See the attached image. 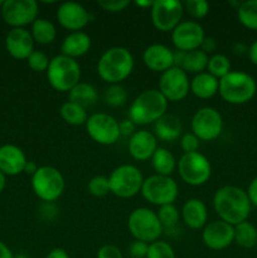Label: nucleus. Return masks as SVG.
<instances>
[{
  "mask_svg": "<svg viewBox=\"0 0 257 258\" xmlns=\"http://www.w3.org/2000/svg\"><path fill=\"white\" fill-rule=\"evenodd\" d=\"M251 202L242 188L224 185L214 193L213 208L219 219L231 226L246 222L251 213Z\"/></svg>",
  "mask_w": 257,
  "mask_h": 258,
  "instance_id": "obj_1",
  "label": "nucleus"
},
{
  "mask_svg": "<svg viewBox=\"0 0 257 258\" xmlns=\"http://www.w3.org/2000/svg\"><path fill=\"white\" fill-rule=\"evenodd\" d=\"M134 57L125 47H111L102 53L97 63V73L108 85H120L134 71Z\"/></svg>",
  "mask_w": 257,
  "mask_h": 258,
  "instance_id": "obj_2",
  "label": "nucleus"
},
{
  "mask_svg": "<svg viewBox=\"0 0 257 258\" xmlns=\"http://www.w3.org/2000/svg\"><path fill=\"white\" fill-rule=\"evenodd\" d=\"M168 101L159 90H145L131 102L128 108V120L136 126L155 123L166 113Z\"/></svg>",
  "mask_w": 257,
  "mask_h": 258,
  "instance_id": "obj_3",
  "label": "nucleus"
},
{
  "mask_svg": "<svg viewBox=\"0 0 257 258\" xmlns=\"http://www.w3.org/2000/svg\"><path fill=\"white\" fill-rule=\"evenodd\" d=\"M257 85L254 78L246 72L231 71L226 77L219 80L218 93L231 105H244L254 97Z\"/></svg>",
  "mask_w": 257,
  "mask_h": 258,
  "instance_id": "obj_4",
  "label": "nucleus"
},
{
  "mask_svg": "<svg viewBox=\"0 0 257 258\" xmlns=\"http://www.w3.org/2000/svg\"><path fill=\"white\" fill-rule=\"evenodd\" d=\"M48 83L58 92H70L81 80V66L77 59L58 54L53 57L47 70Z\"/></svg>",
  "mask_w": 257,
  "mask_h": 258,
  "instance_id": "obj_5",
  "label": "nucleus"
},
{
  "mask_svg": "<svg viewBox=\"0 0 257 258\" xmlns=\"http://www.w3.org/2000/svg\"><path fill=\"white\" fill-rule=\"evenodd\" d=\"M65 188V176L54 166H39L32 175L33 191L44 203H53L59 199Z\"/></svg>",
  "mask_w": 257,
  "mask_h": 258,
  "instance_id": "obj_6",
  "label": "nucleus"
},
{
  "mask_svg": "<svg viewBox=\"0 0 257 258\" xmlns=\"http://www.w3.org/2000/svg\"><path fill=\"white\" fill-rule=\"evenodd\" d=\"M127 228L136 241L149 244L158 241L164 229L156 212L145 207L136 208L131 212L127 219Z\"/></svg>",
  "mask_w": 257,
  "mask_h": 258,
  "instance_id": "obj_7",
  "label": "nucleus"
},
{
  "mask_svg": "<svg viewBox=\"0 0 257 258\" xmlns=\"http://www.w3.org/2000/svg\"><path fill=\"white\" fill-rule=\"evenodd\" d=\"M108 181H110V190L113 196L127 199L140 193L144 176L135 165L123 164L111 171Z\"/></svg>",
  "mask_w": 257,
  "mask_h": 258,
  "instance_id": "obj_8",
  "label": "nucleus"
},
{
  "mask_svg": "<svg viewBox=\"0 0 257 258\" xmlns=\"http://www.w3.org/2000/svg\"><path fill=\"white\" fill-rule=\"evenodd\" d=\"M141 194L151 204L161 207L174 204L179 194V186L171 176L150 175L144 179Z\"/></svg>",
  "mask_w": 257,
  "mask_h": 258,
  "instance_id": "obj_9",
  "label": "nucleus"
},
{
  "mask_svg": "<svg viewBox=\"0 0 257 258\" xmlns=\"http://www.w3.org/2000/svg\"><path fill=\"white\" fill-rule=\"evenodd\" d=\"M178 171L184 183L191 186H201L211 178L212 165L206 155L197 151L183 154L178 161Z\"/></svg>",
  "mask_w": 257,
  "mask_h": 258,
  "instance_id": "obj_10",
  "label": "nucleus"
},
{
  "mask_svg": "<svg viewBox=\"0 0 257 258\" xmlns=\"http://www.w3.org/2000/svg\"><path fill=\"white\" fill-rule=\"evenodd\" d=\"M86 130L88 136L100 145H113L121 138L118 121L108 113L98 112L88 116Z\"/></svg>",
  "mask_w": 257,
  "mask_h": 258,
  "instance_id": "obj_11",
  "label": "nucleus"
},
{
  "mask_svg": "<svg viewBox=\"0 0 257 258\" xmlns=\"http://www.w3.org/2000/svg\"><path fill=\"white\" fill-rule=\"evenodd\" d=\"M3 20L13 28H24L38 19L39 7L35 0H4L0 8Z\"/></svg>",
  "mask_w": 257,
  "mask_h": 258,
  "instance_id": "obj_12",
  "label": "nucleus"
},
{
  "mask_svg": "<svg viewBox=\"0 0 257 258\" xmlns=\"http://www.w3.org/2000/svg\"><path fill=\"white\" fill-rule=\"evenodd\" d=\"M223 130V117L213 107H202L191 118V133L201 141H213Z\"/></svg>",
  "mask_w": 257,
  "mask_h": 258,
  "instance_id": "obj_13",
  "label": "nucleus"
},
{
  "mask_svg": "<svg viewBox=\"0 0 257 258\" xmlns=\"http://www.w3.org/2000/svg\"><path fill=\"white\" fill-rule=\"evenodd\" d=\"M184 8L178 0H156L150 8L153 25L159 32H173L181 22Z\"/></svg>",
  "mask_w": 257,
  "mask_h": 258,
  "instance_id": "obj_14",
  "label": "nucleus"
},
{
  "mask_svg": "<svg viewBox=\"0 0 257 258\" xmlns=\"http://www.w3.org/2000/svg\"><path fill=\"white\" fill-rule=\"evenodd\" d=\"M159 91L168 102H179L184 100L190 91L188 73L178 67H171L165 71L161 73L159 80Z\"/></svg>",
  "mask_w": 257,
  "mask_h": 258,
  "instance_id": "obj_15",
  "label": "nucleus"
},
{
  "mask_svg": "<svg viewBox=\"0 0 257 258\" xmlns=\"http://www.w3.org/2000/svg\"><path fill=\"white\" fill-rule=\"evenodd\" d=\"M204 29L196 20H185L176 25L175 29L171 32V40L175 49L183 52H190L201 48L203 42Z\"/></svg>",
  "mask_w": 257,
  "mask_h": 258,
  "instance_id": "obj_16",
  "label": "nucleus"
},
{
  "mask_svg": "<svg viewBox=\"0 0 257 258\" xmlns=\"http://www.w3.org/2000/svg\"><path fill=\"white\" fill-rule=\"evenodd\" d=\"M202 239L209 249L221 251L234 242V227L221 219L207 223L202 232Z\"/></svg>",
  "mask_w": 257,
  "mask_h": 258,
  "instance_id": "obj_17",
  "label": "nucleus"
},
{
  "mask_svg": "<svg viewBox=\"0 0 257 258\" xmlns=\"http://www.w3.org/2000/svg\"><path fill=\"white\" fill-rule=\"evenodd\" d=\"M57 20L65 29L72 32H82L90 23V13L80 3L66 2L58 7Z\"/></svg>",
  "mask_w": 257,
  "mask_h": 258,
  "instance_id": "obj_18",
  "label": "nucleus"
},
{
  "mask_svg": "<svg viewBox=\"0 0 257 258\" xmlns=\"http://www.w3.org/2000/svg\"><path fill=\"white\" fill-rule=\"evenodd\" d=\"M5 48L15 59H28L34 52V39L30 30L25 28H12L5 38Z\"/></svg>",
  "mask_w": 257,
  "mask_h": 258,
  "instance_id": "obj_19",
  "label": "nucleus"
},
{
  "mask_svg": "<svg viewBox=\"0 0 257 258\" xmlns=\"http://www.w3.org/2000/svg\"><path fill=\"white\" fill-rule=\"evenodd\" d=\"M158 149V139L148 130L136 131L128 140V153L135 160L146 161Z\"/></svg>",
  "mask_w": 257,
  "mask_h": 258,
  "instance_id": "obj_20",
  "label": "nucleus"
},
{
  "mask_svg": "<svg viewBox=\"0 0 257 258\" xmlns=\"http://www.w3.org/2000/svg\"><path fill=\"white\" fill-rule=\"evenodd\" d=\"M28 159L24 151L17 145L5 144L0 146V170L9 176L24 173Z\"/></svg>",
  "mask_w": 257,
  "mask_h": 258,
  "instance_id": "obj_21",
  "label": "nucleus"
},
{
  "mask_svg": "<svg viewBox=\"0 0 257 258\" xmlns=\"http://www.w3.org/2000/svg\"><path fill=\"white\" fill-rule=\"evenodd\" d=\"M143 62L153 72L164 73L174 67L173 50L164 44H151L144 50Z\"/></svg>",
  "mask_w": 257,
  "mask_h": 258,
  "instance_id": "obj_22",
  "label": "nucleus"
},
{
  "mask_svg": "<svg viewBox=\"0 0 257 258\" xmlns=\"http://www.w3.org/2000/svg\"><path fill=\"white\" fill-rule=\"evenodd\" d=\"M181 218L189 228L202 229L208 221V209L201 199H188L181 208Z\"/></svg>",
  "mask_w": 257,
  "mask_h": 258,
  "instance_id": "obj_23",
  "label": "nucleus"
},
{
  "mask_svg": "<svg viewBox=\"0 0 257 258\" xmlns=\"http://www.w3.org/2000/svg\"><path fill=\"white\" fill-rule=\"evenodd\" d=\"M91 37L85 32H72L63 39L60 44V54L66 57L77 58L87 54L88 50L91 49Z\"/></svg>",
  "mask_w": 257,
  "mask_h": 258,
  "instance_id": "obj_24",
  "label": "nucleus"
},
{
  "mask_svg": "<svg viewBox=\"0 0 257 258\" xmlns=\"http://www.w3.org/2000/svg\"><path fill=\"white\" fill-rule=\"evenodd\" d=\"M183 125L178 116L165 113L154 123V135L156 139L166 143L178 140L181 136Z\"/></svg>",
  "mask_w": 257,
  "mask_h": 258,
  "instance_id": "obj_25",
  "label": "nucleus"
},
{
  "mask_svg": "<svg viewBox=\"0 0 257 258\" xmlns=\"http://www.w3.org/2000/svg\"><path fill=\"white\" fill-rule=\"evenodd\" d=\"M219 80L209 75L208 72H202L196 75L190 81V92L196 97L202 100H208L218 93Z\"/></svg>",
  "mask_w": 257,
  "mask_h": 258,
  "instance_id": "obj_26",
  "label": "nucleus"
},
{
  "mask_svg": "<svg viewBox=\"0 0 257 258\" xmlns=\"http://www.w3.org/2000/svg\"><path fill=\"white\" fill-rule=\"evenodd\" d=\"M97 98L98 92L96 87L87 82H80L68 92V101L82 106L86 110H87V107L95 105Z\"/></svg>",
  "mask_w": 257,
  "mask_h": 258,
  "instance_id": "obj_27",
  "label": "nucleus"
},
{
  "mask_svg": "<svg viewBox=\"0 0 257 258\" xmlns=\"http://www.w3.org/2000/svg\"><path fill=\"white\" fill-rule=\"evenodd\" d=\"M151 165L158 175L170 176L176 168V160L168 149L158 148L151 158Z\"/></svg>",
  "mask_w": 257,
  "mask_h": 258,
  "instance_id": "obj_28",
  "label": "nucleus"
},
{
  "mask_svg": "<svg viewBox=\"0 0 257 258\" xmlns=\"http://www.w3.org/2000/svg\"><path fill=\"white\" fill-rule=\"evenodd\" d=\"M30 34H32L34 42H37L38 44L47 45L55 40L57 29H55L54 24L52 22L43 19V18H38L32 24Z\"/></svg>",
  "mask_w": 257,
  "mask_h": 258,
  "instance_id": "obj_29",
  "label": "nucleus"
},
{
  "mask_svg": "<svg viewBox=\"0 0 257 258\" xmlns=\"http://www.w3.org/2000/svg\"><path fill=\"white\" fill-rule=\"evenodd\" d=\"M59 113L60 117L65 120V122L72 126L86 125L88 120L87 110L82 106L77 105V103L71 102V101H67V102L60 106Z\"/></svg>",
  "mask_w": 257,
  "mask_h": 258,
  "instance_id": "obj_30",
  "label": "nucleus"
},
{
  "mask_svg": "<svg viewBox=\"0 0 257 258\" xmlns=\"http://www.w3.org/2000/svg\"><path fill=\"white\" fill-rule=\"evenodd\" d=\"M209 57L201 49L190 50V52L185 53L184 57V62L181 64V70L185 73H194V75H199V73L204 72L208 66Z\"/></svg>",
  "mask_w": 257,
  "mask_h": 258,
  "instance_id": "obj_31",
  "label": "nucleus"
},
{
  "mask_svg": "<svg viewBox=\"0 0 257 258\" xmlns=\"http://www.w3.org/2000/svg\"><path fill=\"white\" fill-rule=\"evenodd\" d=\"M234 242L242 248H252L257 244V228L249 222L234 226Z\"/></svg>",
  "mask_w": 257,
  "mask_h": 258,
  "instance_id": "obj_32",
  "label": "nucleus"
},
{
  "mask_svg": "<svg viewBox=\"0 0 257 258\" xmlns=\"http://www.w3.org/2000/svg\"><path fill=\"white\" fill-rule=\"evenodd\" d=\"M237 19L249 30H257V0L242 2L237 9Z\"/></svg>",
  "mask_w": 257,
  "mask_h": 258,
  "instance_id": "obj_33",
  "label": "nucleus"
},
{
  "mask_svg": "<svg viewBox=\"0 0 257 258\" xmlns=\"http://www.w3.org/2000/svg\"><path fill=\"white\" fill-rule=\"evenodd\" d=\"M231 60L227 55L221 54H213L209 57L208 66H207V72L216 77L217 80H222L226 77L229 72H231Z\"/></svg>",
  "mask_w": 257,
  "mask_h": 258,
  "instance_id": "obj_34",
  "label": "nucleus"
},
{
  "mask_svg": "<svg viewBox=\"0 0 257 258\" xmlns=\"http://www.w3.org/2000/svg\"><path fill=\"white\" fill-rule=\"evenodd\" d=\"M103 100L106 105L110 107H121L127 101V92L121 85H110L105 90Z\"/></svg>",
  "mask_w": 257,
  "mask_h": 258,
  "instance_id": "obj_35",
  "label": "nucleus"
},
{
  "mask_svg": "<svg viewBox=\"0 0 257 258\" xmlns=\"http://www.w3.org/2000/svg\"><path fill=\"white\" fill-rule=\"evenodd\" d=\"M158 218L160 221L163 228H173L176 226L179 222V214L178 208L174 204H166V206L159 207V211L156 212Z\"/></svg>",
  "mask_w": 257,
  "mask_h": 258,
  "instance_id": "obj_36",
  "label": "nucleus"
},
{
  "mask_svg": "<svg viewBox=\"0 0 257 258\" xmlns=\"http://www.w3.org/2000/svg\"><path fill=\"white\" fill-rule=\"evenodd\" d=\"M183 8L184 12L196 20L203 19L209 13V4L206 0H186L183 3Z\"/></svg>",
  "mask_w": 257,
  "mask_h": 258,
  "instance_id": "obj_37",
  "label": "nucleus"
},
{
  "mask_svg": "<svg viewBox=\"0 0 257 258\" xmlns=\"http://www.w3.org/2000/svg\"><path fill=\"white\" fill-rule=\"evenodd\" d=\"M88 193L91 196L96 197V198H102V197L107 196L111 193L110 190V181L108 178L105 175H96L88 181Z\"/></svg>",
  "mask_w": 257,
  "mask_h": 258,
  "instance_id": "obj_38",
  "label": "nucleus"
},
{
  "mask_svg": "<svg viewBox=\"0 0 257 258\" xmlns=\"http://www.w3.org/2000/svg\"><path fill=\"white\" fill-rule=\"evenodd\" d=\"M146 258H175V252L168 242L158 239L149 244Z\"/></svg>",
  "mask_w": 257,
  "mask_h": 258,
  "instance_id": "obj_39",
  "label": "nucleus"
},
{
  "mask_svg": "<svg viewBox=\"0 0 257 258\" xmlns=\"http://www.w3.org/2000/svg\"><path fill=\"white\" fill-rule=\"evenodd\" d=\"M28 66L32 71L34 72H47L48 67H49L50 59L48 58V55L44 52H40V50H34L32 54L28 57L27 59Z\"/></svg>",
  "mask_w": 257,
  "mask_h": 258,
  "instance_id": "obj_40",
  "label": "nucleus"
},
{
  "mask_svg": "<svg viewBox=\"0 0 257 258\" xmlns=\"http://www.w3.org/2000/svg\"><path fill=\"white\" fill-rule=\"evenodd\" d=\"M199 139L193 133H185L180 136V148L184 154L197 153L199 149Z\"/></svg>",
  "mask_w": 257,
  "mask_h": 258,
  "instance_id": "obj_41",
  "label": "nucleus"
},
{
  "mask_svg": "<svg viewBox=\"0 0 257 258\" xmlns=\"http://www.w3.org/2000/svg\"><path fill=\"white\" fill-rule=\"evenodd\" d=\"M97 4L108 13H120L130 5V2L128 0H98Z\"/></svg>",
  "mask_w": 257,
  "mask_h": 258,
  "instance_id": "obj_42",
  "label": "nucleus"
},
{
  "mask_svg": "<svg viewBox=\"0 0 257 258\" xmlns=\"http://www.w3.org/2000/svg\"><path fill=\"white\" fill-rule=\"evenodd\" d=\"M149 249V243L141 241H134L133 243L128 246V253L130 258H146Z\"/></svg>",
  "mask_w": 257,
  "mask_h": 258,
  "instance_id": "obj_43",
  "label": "nucleus"
},
{
  "mask_svg": "<svg viewBox=\"0 0 257 258\" xmlns=\"http://www.w3.org/2000/svg\"><path fill=\"white\" fill-rule=\"evenodd\" d=\"M97 258H123L122 252L113 244H103L97 251Z\"/></svg>",
  "mask_w": 257,
  "mask_h": 258,
  "instance_id": "obj_44",
  "label": "nucleus"
},
{
  "mask_svg": "<svg viewBox=\"0 0 257 258\" xmlns=\"http://www.w3.org/2000/svg\"><path fill=\"white\" fill-rule=\"evenodd\" d=\"M118 127H120V135L121 136H133L134 134L136 133L135 127L136 125L131 120L126 118V120H122L118 122Z\"/></svg>",
  "mask_w": 257,
  "mask_h": 258,
  "instance_id": "obj_45",
  "label": "nucleus"
},
{
  "mask_svg": "<svg viewBox=\"0 0 257 258\" xmlns=\"http://www.w3.org/2000/svg\"><path fill=\"white\" fill-rule=\"evenodd\" d=\"M216 48H217V42L214 38L204 37V39H203V42H202L201 48H199V49H201L202 52L206 53V54H208V53H213L214 50H216Z\"/></svg>",
  "mask_w": 257,
  "mask_h": 258,
  "instance_id": "obj_46",
  "label": "nucleus"
},
{
  "mask_svg": "<svg viewBox=\"0 0 257 258\" xmlns=\"http://www.w3.org/2000/svg\"><path fill=\"white\" fill-rule=\"evenodd\" d=\"M246 193L247 196H248V199L249 202H251L252 206L257 207V176L249 183Z\"/></svg>",
  "mask_w": 257,
  "mask_h": 258,
  "instance_id": "obj_47",
  "label": "nucleus"
},
{
  "mask_svg": "<svg viewBox=\"0 0 257 258\" xmlns=\"http://www.w3.org/2000/svg\"><path fill=\"white\" fill-rule=\"evenodd\" d=\"M45 258H71L68 252L63 248H53Z\"/></svg>",
  "mask_w": 257,
  "mask_h": 258,
  "instance_id": "obj_48",
  "label": "nucleus"
},
{
  "mask_svg": "<svg viewBox=\"0 0 257 258\" xmlns=\"http://www.w3.org/2000/svg\"><path fill=\"white\" fill-rule=\"evenodd\" d=\"M248 58L251 60V63H253L254 66H257V39L249 45L248 48Z\"/></svg>",
  "mask_w": 257,
  "mask_h": 258,
  "instance_id": "obj_49",
  "label": "nucleus"
},
{
  "mask_svg": "<svg viewBox=\"0 0 257 258\" xmlns=\"http://www.w3.org/2000/svg\"><path fill=\"white\" fill-rule=\"evenodd\" d=\"M0 258H14V254L10 251L9 247L0 241Z\"/></svg>",
  "mask_w": 257,
  "mask_h": 258,
  "instance_id": "obj_50",
  "label": "nucleus"
},
{
  "mask_svg": "<svg viewBox=\"0 0 257 258\" xmlns=\"http://www.w3.org/2000/svg\"><path fill=\"white\" fill-rule=\"evenodd\" d=\"M38 168L39 166L37 165V164L34 163V161H27V164H25V168H24V173L27 174H30V175H33V174L35 173V171L38 170Z\"/></svg>",
  "mask_w": 257,
  "mask_h": 258,
  "instance_id": "obj_51",
  "label": "nucleus"
},
{
  "mask_svg": "<svg viewBox=\"0 0 257 258\" xmlns=\"http://www.w3.org/2000/svg\"><path fill=\"white\" fill-rule=\"evenodd\" d=\"M233 52H234V54L242 55L243 53H246V52L248 53V48H247L244 44H242V43H237V44H234V47H233Z\"/></svg>",
  "mask_w": 257,
  "mask_h": 258,
  "instance_id": "obj_52",
  "label": "nucleus"
},
{
  "mask_svg": "<svg viewBox=\"0 0 257 258\" xmlns=\"http://www.w3.org/2000/svg\"><path fill=\"white\" fill-rule=\"evenodd\" d=\"M5 185H7V175L0 170V194L4 191Z\"/></svg>",
  "mask_w": 257,
  "mask_h": 258,
  "instance_id": "obj_53",
  "label": "nucleus"
},
{
  "mask_svg": "<svg viewBox=\"0 0 257 258\" xmlns=\"http://www.w3.org/2000/svg\"><path fill=\"white\" fill-rule=\"evenodd\" d=\"M135 4L140 8H151L153 2H149V0H146V2H141V0H139V2H135Z\"/></svg>",
  "mask_w": 257,
  "mask_h": 258,
  "instance_id": "obj_54",
  "label": "nucleus"
},
{
  "mask_svg": "<svg viewBox=\"0 0 257 258\" xmlns=\"http://www.w3.org/2000/svg\"><path fill=\"white\" fill-rule=\"evenodd\" d=\"M14 258H27V256H24V254H18V256H14Z\"/></svg>",
  "mask_w": 257,
  "mask_h": 258,
  "instance_id": "obj_55",
  "label": "nucleus"
},
{
  "mask_svg": "<svg viewBox=\"0 0 257 258\" xmlns=\"http://www.w3.org/2000/svg\"><path fill=\"white\" fill-rule=\"evenodd\" d=\"M3 4H4V2H3V0H0V8L3 7Z\"/></svg>",
  "mask_w": 257,
  "mask_h": 258,
  "instance_id": "obj_56",
  "label": "nucleus"
}]
</instances>
